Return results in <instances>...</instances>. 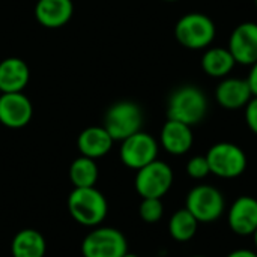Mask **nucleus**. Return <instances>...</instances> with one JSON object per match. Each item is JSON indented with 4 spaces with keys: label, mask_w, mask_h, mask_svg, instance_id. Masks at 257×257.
Listing matches in <instances>:
<instances>
[{
    "label": "nucleus",
    "mask_w": 257,
    "mask_h": 257,
    "mask_svg": "<svg viewBox=\"0 0 257 257\" xmlns=\"http://www.w3.org/2000/svg\"><path fill=\"white\" fill-rule=\"evenodd\" d=\"M209 102L206 93L194 86L184 84L172 92L167 102V119L194 126L208 114Z\"/></svg>",
    "instance_id": "obj_1"
},
{
    "label": "nucleus",
    "mask_w": 257,
    "mask_h": 257,
    "mask_svg": "<svg viewBox=\"0 0 257 257\" xmlns=\"http://www.w3.org/2000/svg\"><path fill=\"white\" fill-rule=\"evenodd\" d=\"M217 27L211 17L202 12H188L175 24V38L187 50L199 51L212 45Z\"/></svg>",
    "instance_id": "obj_2"
},
{
    "label": "nucleus",
    "mask_w": 257,
    "mask_h": 257,
    "mask_svg": "<svg viewBox=\"0 0 257 257\" xmlns=\"http://www.w3.org/2000/svg\"><path fill=\"white\" fill-rule=\"evenodd\" d=\"M68 211L78 224L96 227L105 220L108 203L104 194L95 187L74 188L68 197Z\"/></svg>",
    "instance_id": "obj_3"
},
{
    "label": "nucleus",
    "mask_w": 257,
    "mask_h": 257,
    "mask_svg": "<svg viewBox=\"0 0 257 257\" xmlns=\"http://www.w3.org/2000/svg\"><path fill=\"white\" fill-rule=\"evenodd\" d=\"M143 111L133 101H117L107 110L104 116V128L114 142H122L130 136L142 131Z\"/></svg>",
    "instance_id": "obj_4"
},
{
    "label": "nucleus",
    "mask_w": 257,
    "mask_h": 257,
    "mask_svg": "<svg viewBox=\"0 0 257 257\" xmlns=\"http://www.w3.org/2000/svg\"><path fill=\"white\" fill-rule=\"evenodd\" d=\"M185 208L199 223H214L226 212L224 194L214 185L200 184L190 190L185 197Z\"/></svg>",
    "instance_id": "obj_5"
},
{
    "label": "nucleus",
    "mask_w": 257,
    "mask_h": 257,
    "mask_svg": "<svg viewBox=\"0 0 257 257\" xmlns=\"http://www.w3.org/2000/svg\"><path fill=\"white\" fill-rule=\"evenodd\" d=\"M211 175L221 179L239 178L248 164L245 152L235 143L220 142L212 145L206 152Z\"/></svg>",
    "instance_id": "obj_6"
},
{
    "label": "nucleus",
    "mask_w": 257,
    "mask_h": 257,
    "mask_svg": "<svg viewBox=\"0 0 257 257\" xmlns=\"http://www.w3.org/2000/svg\"><path fill=\"white\" fill-rule=\"evenodd\" d=\"M173 181L172 167L161 160H155L137 170L134 187L143 199H161L169 193Z\"/></svg>",
    "instance_id": "obj_7"
},
{
    "label": "nucleus",
    "mask_w": 257,
    "mask_h": 257,
    "mask_svg": "<svg viewBox=\"0 0 257 257\" xmlns=\"http://www.w3.org/2000/svg\"><path fill=\"white\" fill-rule=\"evenodd\" d=\"M83 257H123L128 253L125 235L114 227L93 229L81 242Z\"/></svg>",
    "instance_id": "obj_8"
},
{
    "label": "nucleus",
    "mask_w": 257,
    "mask_h": 257,
    "mask_svg": "<svg viewBox=\"0 0 257 257\" xmlns=\"http://www.w3.org/2000/svg\"><path fill=\"white\" fill-rule=\"evenodd\" d=\"M120 151L119 157L123 166L133 170H139L149 163L158 160V151L160 145L155 140L154 136L145 131H139L128 139L120 142Z\"/></svg>",
    "instance_id": "obj_9"
},
{
    "label": "nucleus",
    "mask_w": 257,
    "mask_h": 257,
    "mask_svg": "<svg viewBox=\"0 0 257 257\" xmlns=\"http://www.w3.org/2000/svg\"><path fill=\"white\" fill-rule=\"evenodd\" d=\"M227 48L232 53L236 65L251 66L257 62V23L244 21L238 24L227 42Z\"/></svg>",
    "instance_id": "obj_10"
},
{
    "label": "nucleus",
    "mask_w": 257,
    "mask_h": 257,
    "mask_svg": "<svg viewBox=\"0 0 257 257\" xmlns=\"http://www.w3.org/2000/svg\"><path fill=\"white\" fill-rule=\"evenodd\" d=\"M33 116L32 101L23 93H2L0 95V123L11 130L26 126Z\"/></svg>",
    "instance_id": "obj_11"
},
{
    "label": "nucleus",
    "mask_w": 257,
    "mask_h": 257,
    "mask_svg": "<svg viewBox=\"0 0 257 257\" xmlns=\"http://www.w3.org/2000/svg\"><path fill=\"white\" fill-rule=\"evenodd\" d=\"M227 224L238 236H253L257 230V199L253 196L238 197L227 209Z\"/></svg>",
    "instance_id": "obj_12"
},
{
    "label": "nucleus",
    "mask_w": 257,
    "mask_h": 257,
    "mask_svg": "<svg viewBox=\"0 0 257 257\" xmlns=\"http://www.w3.org/2000/svg\"><path fill=\"white\" fill-rule=\"evenodd\" d=\"M253 93L247 78L226 77L215 87V101L226 110H241L251 101Z\"/></svg>",
    "instance_id": "obj_13"
},
{
    "label": "nucleus",
    "mask_w": 257,
    "mask_h": 257,
    "mask_svg": "<svg viewBox=\"0 0 257 257\" xmlns=\"http://www.w3.org/2000/svg\"><path fill=\"white\" fill-rule=\"evenodd\" d=\"M193 143L194 134L190 125L167 119L160 133V145L167 154L175 157L185 155L193 148Z\"/></svg>",
    "instance_id": "obj_14"
},
{
    "label": "nucleus",
    "mask_w": 257,
    "mask_h": 257,
    "mask_svg": "<svg viewBox=\"0 0 257 257\" xmlns=\"http://www.w3.org/2000/svg\"><path fill=\"white\" fill-rule=\"evenodd\" d=\"M74 15L72 0H38L35 18L45 29H60Z\"/></svg>",
    "instance_id": "obj_15"
},
{
    "label": "nucleus",
    "mask_w": 257,
    "mask_h": 257,
    "mask_svg": "<svg viewBox=\"0 0 257 257\" xmlns=\"http://www.w3.org/2000/svg\"><path fill=\"white\" fill-rule=\"evenodd\" d=\"M30 80V69L20 57H6L0 62V90L2 93L23 92Z\"/></svg>",
    "instance_id": "obj_16"
},
{
    "label": "nucleus",
    "mask_w": 257,
    "mask_h": 257,
    "mask_svg": "<svg viewBox=\"0 0 257 257\" xmlns=\"http://www.w3.org/2000/svg\"><path fill=\"white\" fill-rule=\"evenodd\" d=\"M113 143L114 140L104 126H89L83 130L77 139V148L80 154L92 160L105 157L111 151Z\"/></svg>",
    "instance_id": "obj_17"
},
{
    "label": "nucleus",
    "mask_w": 257,
    "mask_h": 257,
    "mask_svg": "<svg viewBox=\"0 0 257 257\" xmlns=\"http://www.w3.org/2000/svg\"><path fill=\"white\" fill-rule=\"evenodd\" d=\"M200 66L208 77L226 78L232 74L236 62L227 47H208L203 50Z\"/></svg>",
    "instance_id": "obj_18"
},
{
    "label": "nucleus",
    "mask_w": 257,
    "mask_h": 257,
    "mask_svg": "<svg viewBox=\"0 0 257 257\" xmlns=\"http://www.w3.org/2000/svg\"><path fill=\"white\" fill-rule=\"evenodd\" d=\"M45 251V238L42 236L41 232L35 229L20 230L11 242L12 257H44Z\"/></svg>",
    "instance_id": "obj_19"
},
{
    "label": "nucleus",
    "mask_w": 257,
    "mask_h": 257,
    "mask_svg": "<svg viewBox=\"0 0 257 257\" xmlns=\"http://www.w3.org/2000/svg\"><path fill=\"white\" fill-rule=\"evenodd\" d=\"M199 224L196 217L187 208H182L170 217L169 233L178 242H188L196 236Z\"/></svg>",
    "instance_id": "obj_20"
},
{
    "label": "nucleus",
    "mask_w": 257,
    "mask_h": 257,
    "mask_svg": "<svg viewBox=\"0 0 257 257\" xmlns=\"http://www.w3.org/2000/svg\"><path fill=\"white\" fill-rule=\"evenodd\" d=\"M98 175L99 170L96 161L83 155L74 160L69 167V181L72 182L74 188L95 187L98 181Z\"/></svg>",
    "instance_id": "obj_21"
},
{
    "label": "nucleus",
    "mask_w": 257,
    "mask_h": 257,
    "mask_svg": "<svg viewBox=\"0 0 257 257\" xmlns=\"http://www.w3.org/2000/svg\"><path fill=\"white\" fill-rule=\"evenodd\" d=\"M139 214L145 223H158L164 215V205L161 199H143L139 206Z\"/></svg>",
    "instance_id": "obj_22"
},
{
    "label": "nucleus",
    "mask_w": 257,
    "mask_h": 257,
    "mask_svg": "<svg viewBox=\"0 0 257 257\" xmlns=\"http://www.w3.org/2000/svg\"><path fill=\"white\" fill-rule=\"evenodd\" d=\"M185 170H187V175L196 181L205 179L206 176L211 175V169H209L206 155H196V157L190 158L185 166Z\"/></svg>",
    "instance_id": "obj_23"
},
{
    "label": "nucleus",
    "mask_w": 257,
    "mask_h": 257,
    "mask_svg": "<svg viewBox=\"0 0 257 257\" xmlns=\"http://www.w3.org/2000/svg\"><path fill=\"white\" fill-rule=\"evenodd\" d=\"M245 123L250 128V131L257 136V96H253L251 101L245 105Z\"/></svg>",
    "instance_id": "obj_24"
},
{
    "label": "nucleus",
    "mask_w": 257,
    "mask_h": 257,
    "mask_svg": "<svg viewBox=\"0 0 257 257\" xmlns=\"http://www.w3.org/2000/svg\"><path fill=\"white\" fill-rule=\"evenodd\" d=\"M247 81L250 84V89H251L253 96H257V62L250 66V72H248Z\"/></svg>",
    "instance_id": "obj_25"
},
{
    "label": "nucleus",
    "mask_w": 257,
    "mask_h": 257,
    "mask_svg": "<svg viewBox=\"0 0 257 257\" xmlns=\"http://www.w3.org/2000/svg\"><path fill=\"white\" fill-rule=\"evenodd\" d=\"M226 257H257V251L248 250V248H238V250H233L232 253H229Z\"/></svg>",
    "instance_id": "obj_26"
},
{
    "label": "nucleus",
    "mask_w": 257,
    "mask_h": 257,
    "mask_svg": "<svg viewBox=\"0 0 257 257\" xmlns=\"http://www.w3.org/2000/svg\"><path fill=\"white\" fill-rule=\"evenodd\" d=\"M253 242H254V247H256V251H257V230L253 233Z\"/></svg>",
    "instance_id": "obj_27"
},
{
    "label": "nucleus",
    "mask_w": 257,
    "mask_h": 257,
    "mask_svg": "<svg viewBox=\"0 0 257 257\" xmlns=\"http://www.w3.org/2000/svg\"><path fill=\"white\" fill-rule=\"evenodd\" d=\"M123 257H139L137 254H131V253H126Z\"/></svg>",
    "instance_id": "obj_28"
},
{
    "label": "nucleus",
    "mask_w": 257,
    "mask_h": 257,
    "mask_svg": "<svg viewBox=\"0 0 257 257\" xmlns=\"http://www.w3.org/2000/svg\"><path fill=\"white\" fill-rule=\"evenodd\" d=\"M163 2H167V3H173V2H179V0H163Z\"/></svg>",
    "instance_id": "obj_29"
},
{
    "label": "nucleus",
    "mask_w": 257,
    "mask_h": 257,
    "mask_svg": "<svg viewBox=\"0 0 257 257\" xmlns=\"http://www.w3.org/2000/svg\"><path fill=\"white\" fill-rule=\"evenodd\" d=\"M191 257H206V256H191Z\"/></svg>",
    "instance_id": "obj_30"
},
{
    "label": "nucleus",
    "mask_w": 257,
    "mask_h": 257,
    "mask_svg": "<svg viewBox=\"0 0 257 257\" xmlns=\"http://www.w3.org/2000/svg\"><path fill=\"white\" fill-rule=\"evenodd\" d=\"M254 3H256V6H257V0H254Z\"/></svg>",
    "instance_id": "obj_31"
},
{
    "label": "nucleus",
    "mask_w": 257,
    "mask_h": 257,
    "mask_svg": "<svg viewBox=\"0 0 257 257\" xmlns=\"http://www.w3.org/2000/svg\"><path fill=\"white\" fill-rule=\"evenodd\" d=\"M0 95H2V90H0Z\"/></svg>",
    "instance_id": "obj_32"
}]
</instances>
